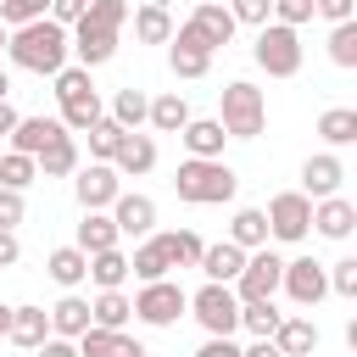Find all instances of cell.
I'll return each instance as SVG.
<instances>
[{
    "label": "cell",
    "mask_w": 357,
    "mask_h": 357,
    "mask_svg": "<svg viewBox=\"0 0 357 357\" xmlns=\"http://www.w3.org/2000/svg\"><path fill=\"white\" fill-rule=\"evenodd\" d=\"M112 223H117V234H151L156 229V201L151 195H134V190H123L112 206Z\"/></svg>",
    "instance_id": "obj_17"
},
{
    "label": "cell",
    "mask_w": 357,
    "mask_h": 357,
    "mask_svg": "<svg viewBox=\"0 0 357 357\" xmlns=\"http://www.w3.org/2000/svg\"><path fill=\"white\" fill-rule=\"evenodd\" d=\"M329 61H335V67H346V73L357 67V17L329 28Z\"/></svg>",
    "instance_id": "obj_41"
},
{
    "label": "cell",
    "mask_w": 357,
    "mask_h": 357,
    "mask_svg": "<svg viewBox=\"0 0 357 357\" xmlns=\"http://www.w3.org/2000/svg\"><path fill=\"white\" fill-rule=\"evenodd\" d=\"M6 95H11V73L0 67V100H6Z\"/></svg>",
    "instance_id": "obj_56"
},
{
    "label": "cell",
    "mask_w": 357,
    "mask_h": 357,
    "mask_svg": "<svg viewBox=\"0 0 357 357\" xmlns=\"http://www.w3.org/2000/svg\"><path fill=\"white\" fill-rule=\"evenodd\" d=\"M123 357H151V351H145L139 340H123Z\"/></svg>",
    "instance_id": "obj_55"
},
{
    "label": "cell",
    "mask_w": 357,
    "mask_h": 357,
    "mask_svg": "<svg viewBox=\"0 0 357 357\" xmlns=\"http://www.w3.org/2000/svg\"><path fill=\"white\" fill-rule=\"evenodd\" d=\"M56 106H61V128H67V134H84L89 123H100V117H106L95 78H89L84 67H73V61L56 73Z\"/></svg>",
    "instance_id": "obj_3"
},
{
    "label": "cell",
    "mask_w": 357,
    "mask_h": 357,
    "mask_svg": "<svg viewBox=\"0 0 357 357\" xmlns=\"http://www.w3.org/2000/svg\"><path fill=\"white\" fill-rule=\"evenodd\" d=\"M273 346H279V357H312L318 351V324L307 312H284L279 329H273Z\"/></svg>",
    "instance_id": "obj_18"
},
{
    "label": "cell",
    "mask_w": 357,
    "mask_h": 357,
    "mask_svg": "<svg viewBox=\"0 0 357 357\" xmlns=\"http://www.w3.org/2000/svg\"><path fill=\"white\" fill-rule=\"evenodd\" d=\"M123 340H128L123 329H95V324H89L73 346H78V357H123Z\"/></svg>",
    "instance_id": "obj_38"
},
{
    "label": "cell",
    "mask_w": 357,
    "mask_h": 357,
    "mask_svg": "<svg viewBox=\"0 0 357 357\" xmlns=\"http://www.w3.org/2000/svg\"><path fill=\"white\" fill-rule=\"evenodd\" d=\"M112 167H117V178H139V173H151V167H156V134H139V128L123 134Z\"/></svg>",
    "instance_id": "obj_19"
},
{
    "label": "cell",
    "mask_w": 357,
    "mask_h": 357,
    "mask_svg": "<svg viewBox=\"0 0 357 357\" xmlns=\"http://www.w3.org/2000/svg\"><path fill=\"white\" fill-rule=\"evenodd\" d=\"M195 6H218V0H195Z\"/></svg>",
    "instance_id": "obj_59"
},
{
    "label": "cell",
    "mask_w": 357,
    "mask_h": 357,
    "mask_svg": "<svg viewBox=\"0 0 357 357\" xmlns=\"http://www.w3.org/2000/svg\"><path fill=\"white\" fill-rule=\"evenodd\" d=\"M123 134H128V128H117L112 117L89 123V128H84V139H89V156H95V162H112V156H117V145H123Z\"/></svg>",
    "instance_id": "obj_39"
},
{
    "label": "cell",
    "mask_w": 357,
    "mask_h": 357,
    "mask_svg": "<svg viewBox=\"0 0 357 357\" xmlns=\"http://www.w3.org/2000/svg\"><path fill=\"white\" fill-rule=\"evenodd\" d=\"M195 357H240V346H234V335H206Z\"/></svg>",
    "instance_id": "obj_50"
},
{
    "label": "cell",
    "mask_w": 357,
    "mask_h": 357,
    "mask_svg": "<svg viewBox=\"0 0 357 357\" xmlns=\"http://www.w3.org/2000/svg\"><path fill=\"white\" fill-rule=\"evenodd\" d=\"M45 312H50V335H56V340H78V335L89 329V301H84L78 290H67V296H61L56 307H45Z\"/></svg>",
    "instance_id": "obj_23"
},
{
    "label": "cell",
    "mask_w": 357,
    "mask_h": 357,
    "mask_svg": "<svg viewBox=\"0 0 357 357\" xmlns=\"http://www.w3.org/2000/svg\"><path fill=\"white\" fill-rule=\"evenodd\" d=\"M340 184H346V162L335 151H318L301 162V195L307 201H329V195H340Z\"/></svg>",
    "instance_id": "obj_14"
},
{
    "label": "cell",
    "mask_w": 357,
    "mask_h": 357,
    "mask_svg": "<svg viewBox=\"0 0 357 357\" xmlns=\"http://www.w3.org/2000/svg\"><path fill=\"white\" fill-rule=\"evenodd\" d=\"M6 39H11V28H6V22H0V56H6Z\"/></svg>",
    "instance_id": "obj_58"
},
{
    "label": "cell",
    "mask_w": 357,
    "mask_h": 357,
    "mask_svg": "<svg viewBox=\"0 0 357 357\" xmlns=\"http://www.w3.org/2000/svg\"><path fill=\"white\" fill-rule=\"evenodd\" d=\"M245 257L251 251H240V245H229V240H218V245H206L201 251V273H206V284H234L240 279V268H245Z\"/></svg>",
    "instance_id": "obj_21"
},
{
    "label": "cell",
    "mask_w": 357,
    "mask_h": 357,
    "mask_svg": "<svg viewBox=\"0 0 357 357\" xmlns=\"http://www.w3.org/2000/svg\"><path fill=\"white\" fill-rule=\"evenodd\" d=\"M184 22H190V28H195L212 50H218V45H229V39H234V28H240V22L229 17V6H223V0H218V6H195Z\"/></svg>",
    "instance_id": "obj_25"
},
{
    "label": "cell",
    "mask_w": 357,
    "mask_h": 357,
    "mask_svg": "<svg viewBox=\"0 0 357 357\" xmlns=\"http://www.w3.org/2000/svg\"><path fill=\"white\" fill-rule=\"evenodd\" d=\"M128 17H134V39H139V45H167V39H173V28H178V22H173V11H167L162 0H145V6H139V11H128Z\"/></svg>",
    "instance_id": "obj_24"
},
{
    "label": "cell",
    "mask_w": 357,
    "mask_h": 357,
    "mask_svg": "<svg viewBox=\"0 0 357 357\" xmlns=\"http://www.w3.org/2000/svg\"><path fill=\"white\" fill-rule=\"evenodd\" d=\"M45 273H50L61 290H78V284L89 279V257H84L78 245H56V251L45 257Z\"/></svg>",
    "instance_id": "obj_28"
},
{
    "label": "cell",
    "mask_w": 357,
    "mask_h": 357,
    "mask_svg": "<svg viewBox=\"0 0 357 357\" xmlns=\"http://www.w3.org/2000/svg\"><path fill=\"white\" fill-rule=\"evenodd\" d=\"M67 28H56L50 17H39V22H22V28H11V39H6V61L11 67H22V73H39V78H56L61 67H67Z\"/></svg>",
    "instance_id": "obj_1"
},
{
    "label": "cell",
    "mask_w": 357,
    "mask_h": 357,
    "mask_svg": "<svg viewBox=\"0 0 357 357\" xmlns=\"http://www.w3.org/2000/svg\"><path fill=\"white\" fill-rule=\"evenodd\" d=\"M279 290H284L296 307H318V301L329 296V273H324V262H312V257H296V262H284V273H279Z\"/></svg>",
    "instance_id": "obj_12"
},
{
    "label": "cell",
    "mask_w": 357,
    "mask_h": 357,
    "mask_svg": "<svg viewBox=\"0 0 357 357\" xmlns=\"http://www.w3.org/2000/svg\"><path fill=\"white\" fill-rule=\"evenodd\" d=\"M73 195H78V206H84V212H106V206L123 195V178H117V167H112V162H89V167H78V173H73Z\"/></svg>",
    "instance_id": "obj_11"
},
{
    "label": "cell",
    "mask_w": 357,
    "mask_h": 357,
    "mask_svg": "<svg viewBox=\"0 0 357 357\" xmlns=\"http://www.w3.org/2000/svg\"><path fill=\"white\" fill-rule=\"evenodd\" d=\"M50 11V0H0V22L6 28H22V22H39Z\"/></svg>",
    "instance_id": "obj_43"
},
{
    "label": "cell",
    "mask_w": 357,
    "mask_h": 357,
    "mask_svg": "<svg viewBox=\"0 0 357 357\" xmlns=\"http://www.w3.org/2000/svg\"><path fill=\"white\" fill-rule=\"evenodd\" d=\"M178 139H184V151L195 156V162H223V123L218 117H190L184 128H178Z\"/></svg>",
    "instance_id": "obj_16"
},
{
    "label": "cell",
    "mask_w": 357,
    "mask_h": 357,
    "mask_svg": "<svg viewBox=\"0 0 357 357\" xmlns=\"http://www.w3.org/2000/svg\"><path fill=\"white\" fill-rule=\"evenodd\" d=\"M84 257H95V251H112V245H123V234H117V223H112V212H84V223H78V240H73Z\"/></svg>",
    "instance_id": "obj_27"
},
{
    "label": "cell",
    "mask_w": 357,
    "mask_h": 357,
    "mask_svg": "<svg viewBox=\"0 0 357 357\" xmlns=\"http://www.w3.org/2000/svg\"><path fill=\"white\" fill-rule=\"evenodd\" d=\"M156 240H162V251H167L173 268H195L201 251H206V240H201L195 229H167V234H156Z\"/></svg>",
    "instance_id": "obj_34"
},
{
    "label": "cell",
    "mask_w": 357,
    "mask_h": 357,
    "mask_svg": "<svg viewBox=\"0 0 357 357\" xmlns=\"http://www.w3.org/2000/svg\"><path fill=\"white\" fill-rule=\"evenodd\" d=\"M312 17H324L329 28L335 22H351L357 17V0H312Z\"/></svg>",
    "instance_id": "obj_47"
},
{
    "label": "cell",
    "mask_w": 357,
    "mask_h": 357,
    "mask_svg": "<svg viewBox=\"0 0 357 357\" xmlns=\"http://www.w3.org/2000/svg\"><path fill=\"white\" fill-rule=\"evenodd\" d=\"M273 22H284V28L312 22V0H273Z\"/></svg>",
    "instance_id": "obj_46"
},
{
    "label": "cell",
    "mask_w": 357,
    "mask_h": 357,
    "mask_svg": "<svg viewBox=\"0 0 357 357\" xmlns=\"http://www.w3.org/2000/svg\"><path fill=\"white\" fill-rule=\"evenodd\" d=\"M190 318H195L206 335H234V329H240V301H234L229 284H201V290L190 296Z\"/></svg>",
    "instance_id": "obj_8"
},
{
    "label": "cell",
    "mask_w": 357,
    "mask_h": 357,
    "mask_svg": "<svg viewBox=\"0 0 357 357\" xmlns=\"http://www.w3.org/2000/svg\"><path fill=\"white\" fill-rule=\"evenodd\" d=\"M167 67H173V78H206L212 73V45L190 22H178L173 39H167Z\"/></svg>",
    "instance_id": "obj_10"
},
{
    "label": "cell",
    "mask_w": 357,
    "mask_h": 357,
    "mask_svg": "<svg viewBox=\"0 0 357 357\" xmlns=\"http://www.w3.org/2000/svg\"><path fill=\"white\" fill-rule=\"evenodd\" d=\"M33 178H39L33 156H17V151H6V156H0V190H28Z\"/></svg>",
    "instance_id": "obj_42"
},
{
    "label": "cell",
    "mask_w": 357,
    "mask_h": 357,
    "mask_svg": "<svg viewBox=\"0 0 357 357\" xmlns=\"http://www.w3.org/2000/svg\"><path fill=\"white\" fill-rule=\"evenodd\" d=\"M33 357H78V346H73V340H56V335H50V340H45V346H39Z\"/></svg>",
    "instance_id": "obj_52"
},
{
    "label": "cell",
    "mask_w": 357,
    "mask_h": 357,
    "mask_svg": "<svg viewBox=\"0 0 357 357\" xmlns=\"http://www.w3.org/2000/svg\"><path fill=\"white\" fill-rule=\"evenodd\" d=\"M218 123H223L229 139H257V134L268 128V100H262V89L245 84V78L223 84V95H218Z\"/></svg>",
    "instance_id": "obj_4"
},
{
    "label": "cell",
    "mask_w": 357,
    "mask_h": 357,
    "mask_svg": "<svg viewBox=\"0 0 357 357\" xmlns=\"http://www.w3.org/2000/svg\"><path fill=\"white\" fill-rule=\"evenodd\" d=\"M67 50L78 56L73 67L95 73V67H106V61L117 56V33H106V28H89V22H73V28H67Z\"/></svg>",
    "instance_id": "obj_13"
},
{
    "label": "cell",
    "mask_w": 357,
    "mask_h": 357,
    "mask_svg": "<svg viewBox=\"0 0 357 357\" xmlns=\"http://www.w3.org/2000/svg\"><path fill=\"white\" fill-rule=\"evenodd\" d=\"M167 268H173V262H167V251H162V240H156V234H151V240H139V245H134V257H128V273H134L139 284L167 279Z\"/></svg>",
    "instance_id": "obj_32"
},
{
    "label": "cell",
    "mask_w": 357,
    "mask_h": 357,
    "mask_svg": "<svg viewBox=\"0 0 357 357\" xmlns=\"http://www.w3.org/2000/svg\"><path fill=\"white\" fill-rule=\"evenodd\" d=\"M240 357H279V346L273 340H251V346H240Z\"/></svg>",
    "instance_id": "obj_53"
},
{
    "label": "cell",
    "mask_w": 357,
    "mask_h": 357,
    "mask_svg": "<svg viewBox=\"0 0 357 357\" xmlns=\"http://www.w3.org/2000/svg\"><path fill=\"white\" fill-rule=\"evenodd\" d=\"M229 17L245 22V28H262L273 17V0H229Z\"/></svg>",
    "instance_id": "obj_45"
},
{
    "label": "cell",
    "mask_w": 357,
    "mask_h": 357,
    "mask_svg": "<svg viewBox=\"0 0 357 357\" xmlns=\"http://www.w3.org/2000/svg\"><path fill=\"white\" fill-rule=\"evenodd\" d=\"M251 61L268 78H296L301 73V33L284 28V22H262L257 28V45H251Z\"/></svg>",
    "instance_id": "obj_5"
},
{
    "label": "cell",
    "mask_w": 357,
    "mask_h": 357,
    "mask_svg": "<svg viewBox=\"0 0 357 357\" xmlns=\"http://www.w3.org/2000/svg\"><path fill=\"white\" fill-rule=\"evenodd\" d=\"M6 340H11V346H22V351H39V346L50 340V312H45V307H33V301H22V307H11V324H6Z\"/></svg>",
    "instance_id": "obj_15"
},
{
    "label": "cell",
    "mask_w": 357,
    "mask_h": 357,
    "mask_svg": "<svg viewBox=\"0 0 357 357\" xmlns=\"http://www.w3.org/2000/svg\"><path fill=\"white\" fill-rule=\"evenodd\" d=\"M184 312H190V290H184V284H173V279L139 284V296H134V318H139V324H151V329H167V324H178Z\"/></svg>",
    "instance_id": "obj_6"
},
{
    "label": "cell",
    "mask_w": 357,
    "mask_h": 357,
    "mask_svg": "<svg viewBox=\"0 0 357 357\" xmlns=\"http://www.w3.org/2000/svg\"><path fill=\"white\" fill-rule=\"evenodd\" d=\"M324 273H329V296H346V301L357 296V257H340V262H329Z\"/></svg>",
    "instance_id": "obj_44"
},
{
    "label": "cell",
    "mask_w": 357,
    "mask_h": 357,
    "mask_svg": "<svg viewBox=\"0 0 357 357\" xmlns=\"http://www.w3.org/2000/svg\"><path fill=\"white\" fill-rule=\"evenodd\" d=\"M312 229H318L324 240H351V229H357V206H351L346 195L312 201Z\"/></svg>",
    "instance_id": "obj_20"
},
{
    "label": "cell",
    "mask_w": 357,
    "mask_h": 357,
    "mask_svg": "<svg viewBox=\"0 0 357 357\" xmlns=\"http://www.w3.org/2000/svg\"><path fill=\"white\" fill-rule=\"evenodd\" d=\"M268 240H284V245H296V240H307L312 234V201L301 195V190H279L273 201H268Z\"/></svg>",
    "instance_id": "obj_7"
},
{
    "label": "cell",
    "mask_w": 357,
    "mask_h": 357,
    "mask_svg": "<svg viewBox=\"0 0 357 357\" xmlns=\"http://www.w3.org/2000/svg\"><path fill=\"white\" fill-rule=\"evenodd\" d=\"M279 273H284V257L262 245V251H251V257H245V268H240V279H234L229 290H234V301H273Z\"/></svg>",
    "instance_id": "obj_9"
},
{
    "label": "cell",
    "mask_w": 357,
    "mask_h": 357,
    "mask_svg": "<svg viewBox=\"0 0 357 357\" xmlns=\"http://www.w3.org/2000/svg\"><path fill=\"white\" fill-rule=\"evenodd\" d=\"M229 245H240V251H262V245H268V218H262V206H240V212H234Z\"/></svg>",
    "instance_id": "obj_31"
},
{
    "label": "cell",
    "mask_w": 357,
    "mask_h": 357,
    "mask_svg": "<svg viewBox=\"0 0 357 357\" xmlns=\"http://www.w3.org/2000/svg\"><path fill=\"white\" fill-rule=\"evenodd\" d=\"M17 257H22V240H17V229H0V268H17Z\"/></svg>",
    "instance_id": "obj_51"
},
{
    "label": "cell",
    "mask_w": 357,
    "mask_h": 357,
    "mask_svg": "<svg viewBox=\"0 0 357 357\" xmlns=\"http://www.w3.org/2000/svg\"><path fill=\"white\" fill-rule=\"evenodd\" d=\"M234 190H240V173L229 162H195L190 156L173 173V195L190 206H223V201H234Z\"/></svg>",
    "instance_id": "obj_2"
},
{
    "label": "cell",
    "mask_w": 357,
    "mask_h": 357,
    "mask_svg": "<svg viewBox=\"0 0 357 357\" xmlns=\"http://www.w3.org/2000/svg\"><path fill=\"white\" fill-rule=\"evenodd\" d=\"M145 123H151L156 134H178V128L190 123V100H184L178 89H167V95H156V100H151V112H145Z\"/></svg>",
    "instance_id": "obj_30"
},
{
    "label": "cell",
    "mask_w": 357,
    "mask_h": 357,
    "mask_svg": "<svg viewBox=\"0 0 357 357\" xmlns=\"http://www.w3.org/2000/svg\"><path fill=\"white\" fill-rule=\"evenodd\" d=\"M89 279H95L100 290H123V279H128V251H123V245L95 251V257H89Z\"/></svg>",
    "instance_id": "obj_35"
},
{
    "label": "cell",
    "mask_w": 357,
    "mask_h": 357,
    "mask_svg": "<svg viewBox=\"0 0 357 357\" xmlns=\"http://www.w3.org/2000/svg\"><path fill=\"white\" fill-rule=\"evenodd\" d=\"M279 307L273 301H240V329L251 335V340H273V329H279Z\"/></svg>",
    "instance_id": "obj_36"
},
{
    "label": "cell",
    "mask_w": 357,
    "mask_h": 357,
    "mask_svg": "<svg viewBox=\"0 0 357 357\" xmlns=\"http://www.w3.org/2000/svg\"><path fill=\"white\" fill-rule=\"evenodd\" d=\"M28 218V201H22V190H0V229H17Z\"/></svg>",
    "instance_id": "obj_48"
},
{
    "label": "cell",
    "mask_w": 357,
    "mask_h": 357,
    "mask_svg": "<svg viewBox=\"0 0 357 357\" xmlns=\"http://www.w3.org/2000/svg\"><path fill=\"white\" fill-rule=\"evenodd\" d=\"M318 134H324V145H351L357 139V106H329L318 117Z\"/></svg>",
    "instance_id": "obj_37"
},
{
    "label": "cell",
    "mask_w": 357,
    "mask_h": 357,
    "mask_svg": "<svg viewBox=\"0 0 357 357\" xmlns=\"http://www.w3.org/2000/svg\"><path fill=\"white\" fill-rule=\"evenodd\" d=\"M128 318H134V296H123V290H100L89 301V324L95 329H128Z\"/></svg>",
    "instance_id": "obj_29"
},
{
    "label": "cell",
    "mask_w": 357,
    "mask_h": 357,
    "mask_svg": "<svg viewBox=\"0 0 357 357\" xmlns=\"http://www.w3.org/2000/svg\"><path fill=\"white\" fill-rule=\"evenodd\" d=\"M33 167H39V178H67V173H78V139H73V134H56V139L33 156Z\"/></svg>",
    "instance_id": "obj_26"
},
{
    "label": "cell",
    "mask_w": 357,
    "mask_h": 357,
    "mask_svg": "<svg viewBox=\"0 0 357 357\" xmlns=\"http://www.w3.org/2000/svg\"><path fill=\"white\" fill-rule=\"evenodd\" d=\"M84 6H89V0H50V11H45V17H50L56 28H73V22L84 17Z\"/></svg>",
    "instance_id": "obj_49"
},
{
    "label": "cell",
    "mask_w": 357,
    "mask_h": 357,
    "mask_svg": "<svg viewBox=\"0 0 357 357\" xmlns=\"http://www.w3.org/2000/svg\"><path fill=\"white\" fill-rule=\"evenodd\" d=\"M6 324H11V307H0V340H6Z\"/></svg>",
    "instance_id": "obj_57"
},
{
    "label": "cell",
    "mask_w": 357,
    "mask_h": 357,
    "mask_svg": "<svg viewBox=\"0 0 357 357\" xmlns=\"http://www.w3.org/2000/svg\"><path fill=\"white\" fill-rule=\"evenodd\" d=\"M56 134H67L61 117H17V128H11V151H17V156H39Z\"/></svg>",
    "instance_id": "obj_22"
},
{
    "label": "cell",
    "mask_w": 357,
    "mask_h": 357,
    "mask_svg": "<svg viewBox=\"0 0 357 357\" xmlns=\"http://www.w3.org/2000/svg\"><path fill=\"white\" fill-rule=\"evenodd\" d=\"M78 22H89V28H106V33H123V22H128V0H89Z\"/></svg>",
    "instance_id": "obj_40"
},
{
    "label": "cell",
    "mask_w": 357,
    "mask_h": 357,
    "mask_svg": "<svg viewBox=\"0 0 357 357\" xmlns=\"http://www.w3.org/2000/svg\"><path fill=\"white\" fill-rule=\"evenodd\" d=\"M11 128H17V106H11V100H0V134H11Z\"/></svg>",
    "instance_id": "obj_54"
},
{
    "label": "cell",
    "mask_w": 357,
    "mask_h": 357,
    "mask_svg": "<svg viewBox=\"0 0 357 357\" xmlns=\"http://www.w3.org/2000/svg\"><path fill=\"white\" fill-rule=\"evenodd\" d=\"M145 112H151V95L128 84V89H117V95H112V112H106V117H112L117 128H128V134H134V128L145 123Z\"/></svg>",
    "instance_id": "obj_33"
}]
</instances>
